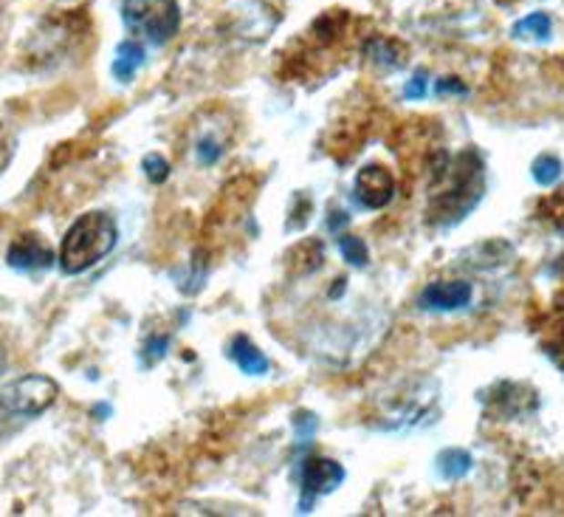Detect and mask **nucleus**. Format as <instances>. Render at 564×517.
<instances>
[{"label": "nucleus", "instance_id": "f257e3e1", "mask_svg": "<svg viewBox=\"0 0 564 517\" xmlns=\"http://www.w3.org/2000/svg\"><path fill=\"white\" fill-rule=\"evenodd\" d=\"M435 181H443V192H432L429 215L432 221L452 223L483 195V164L474 153H463L452 164L443 161V167H435Z\"/></svg>", "mask_w": 564, "mask_h": 517}, {"label": "nucleus", "instance_id": "f03ea898", "mask_svg": "<svg viewBox=\"0 0 564 517\" xmlns=\"http://www.w3.org/2000/svg\"><path fill=\"white\" fill-rule=\"evenodd\" d=\"M116 246V223L105 212L82 215L63 238L59 249V266L66 274H82L94 269L105 254Z\"/></svg>", "mask_w": 564, "mask_h": 517}, {"label": "nucleus", "instance_id": "7ed1b4c3", "mask_svg": "<svg viewBox=\"0 0 564 517\" xmlns=\"http://www.w3.org/2000/svg\"><path fill=\"white\" fill-rule=\"evenodd\" d=\"M122 17L130 32L150 46H164L181 23L175 0H125Z\"/></svg>", "mask_w": 564, "mask_h": 517}, {"label": "nucleus", "instance_id": "20e7f679", "mask_svg": "<svg viewBox=\"0 0 564 517\" xmlns=\"http://www.w3.org/2000/svg\"><path fill=\"white\" fill-rule=\"evenodd\" d=\"M56 398V385L48 377H23L0 390V410L9 416H40Z\"/></svg>", "mask_w": 564, "mask_h": 517}, {"label": "nucleus", "instance_id": "39448f33", "mask_svg": "<svg viewBox=\"0 0 564 517\" xmlns=\"http://www.w3.org/2000/svg\"><path fill=\"white\" fill-rule=\"evenodd\" d=\"M342 481H344V470H342L336 461H328V458H311V461H305L300 512H311V503H313L319 495L333 492Z\"/></svg>", "mask_w": 564, "mask_h": 517}, {"label": "nucleus", "instance_id": "423d86ee", "mask_svg": "<svg viewBox=\"0 0 564 517\" xmlns=\"http://www.w3.org/2000/svg\"><path fill=\"white\" fill-rule=\"evenodd\" d=\"M393 195H395V179L387 167L367 164L359 170V176H355V198H359L367 210L387 207Z\"/></svg>", "mask_w": 564, "mask_h": 517}, {"label": "nucleus", "instance_id": "0eeeda50", "mask_svg": "<svg viewBox=\"0 0 564 517\" xmlns=\"http://www.w3.org/2000/svg\"><path fill=\"white\" fill-rule=\"evenodd\" d=\"M6 261L17 272H43L54 264V252L40 235H20L9 246Z\"/></svg>", "mask_w": 564, "mask_h": 517}, {"label": "nucleus", "instance_id": "6e6552de", "mask_svg": "<svg viewBox=\"0 0 564 517\" xmlns=\"http://www.w3.org/2000/svg\"><path fill=\"white\" fill-rule=\"evenodd\" d=\"M468 300H471V285L466 280L429 283L421 295V305L432 311H455L468 305Z\"/></svg>", "mask_w": 564, "mask_h": 517}, {"label": "nucleus", "instance_id": "1a4fd4ad", "mask_svg": "<svg viewBox=\"0 0 564 517\" xmlns=\"http://www.w3.org/2000/svg\"><path fill=\"white\" fill-rule=\"evenodd\" d=\"M229 357L237 362V367H241L243 373H249V377H262V373L269 370V359H265L262 351L254 348V345L246 336H234L231 339Z\"/></svg>", "mask_w": 564, "mask_h": 517}, {"label": "nucleus", "instance_id": "9d476101", "mask_svg": "<svg viewBox=\"0 0 564 517\" xmlns=\"http://www.w3.org/2000/svg\"><path fill=\"white\" fill-rule=\"evenodd\" d=\"M141 63H144V46L138 40H125L122 46H118V51H116L113 77L128 82V79H133V74H136V68Z\"/></svg>", "mask_w": 564, "mask_h": 517}, {"label": "nucleus", "instance_id": "9b49d317", "mask_svg": "<svg viewBox=\"0 0 564 517\" xmlns=\"http://www.w3.org/2000/svg\"><path fill=\"white\" fill-rule=\"evenodd\" d=\"M550 32H553V20L545 12H533L514 26V37H522V40H548Z\"/></svg>", "mask_w": 564, "mask_h": 517}, {"label": "nucleus", "instance_id": "f8f14e48", "mask_svg": "<svg viewBox=\"0 0 564 517\" xmlns=\"http://www.w3.org/2000/svg\"><path fill=\"white\" fill-rule=\"evenodd\" d=\"M437 461H440L443 478H449V481H457L471 470V455L466 450H446V452H440Z\"/></svg>", "mask_w": 564, "mask_h": 517}, {"label": "nucleus", "instance_id": "ddd939ff", "mask_svg": "<svg viewBox=\"0 0 564 517\" xmlns=\"http://www.w3.org/2000/svg\"><path fill=\"white\" fill-rule=\"evenodd\" d=\"M533 179H537L542 187H550L561 179V161L556 156H539L533 161Z\"/></svg>", "mask_w": 564, "mask_h": 517}, {"label": "nucleus", "instance_id": "4468645a", "mask_svg": "<svg viewBox=\"0 0 564 517\" xmlns=\"http://www.w3.org/2000/svg\"><path fill=\"white\" fill-rule=\"evenodd\" d=\"M339 249H342V254H344V261L353 264V266H367V261H370V252H367L364 241L355 238V235L339 238Z\"/></svg>", "mask_w": 564, "mask_h": 517}, {"label": "nucleus", "instance_id": "2eb2a0df", "mask_svg": "<svg viewBox=\"0 0 564 517\" xmlns=\"http://www.w3.org/2000/svg\"><path fill=\"white\" fill-rule=\"evenodd\" d=\"M370 51L375 54L373 60L387 63L390 68H401V66L406 63L404 57H398V46H395V43H387V40H375V43L370 46Z\"/></svg>", "mask_w": 564, "mask_h": 517}, {"label": "nucleus", "instance_id": "dca6fc26", "mask_svg": "<svg viewBox=\"0 0 564 517\" xmlns=\"http://www.w3.org/2000/svg\"><path fill=\"white\" fill-rule=\"evenodd\" d=\"M144 170H147V179L156 181V184L167 181V176H169V164H167L159 153H153V156H147V159H144Z\"/></svg>", "mask_w": 564, "mask_h": 517}, {"label": "nucleus", "instance_id": "f3484780", "mask_svg": "<svg viewBox=\"0 0 564 517\" xmlns=\"http://www.w3.org/2000/svg\"><path fill=\"white\" fill-rule=\"evenodd\" d=\"M167 345H169V336H159V339H153L150 345H147V362H159L161 357H164V351H167Z\"/></svg>", "mask_w": 564, "mask_h": 517}, {"label": "nucleus", "instance_id": "a211bd4d", "mask_svg": "<svg viewBox=\"0 0 564 517\" xmlns=\"http://www.w3.org/2000/svg\"><path fill=\"white\" fill-rule=\"evenodd\" d=\"M426 94V77L418 74V77H412V82L406 85V99H418Z\"/></svg>", "mask_w": 564, "mask_h": 517}, {"label": "nucleus", "instance_id": "6ab92c4d", "mask_svg": "<svg viewBox=\"0 0 564 517\" xmlns=\"http://www.w3.org/2000/svg\"><path fill=\"white\" fill-rule=\"evenodd\" d=\"M437 94H440V97H443V94H466V85L452 82V79H440V82H437Z\"/></svg>", "mask_w": 564, "mask_h": 517}, {"label": "nucleus", "instance_id": "aec40b11", "mask_svg": "<svg viewBox=\"0 0 564 517\" xmlns=\"http://www.w3.org/2000/svg\"><path fill=\"white\" fill-rule=\"evenodd\" d=\"M559 336H561V345H564V300L559 305Z\"/></svg>", "mask_w": 564, "mask_h": 517}, {"label": "nucleus", "instance_id": "412c9836", "mask_svg": "<svg viewBox=\"0 0 564 517\" xmlns=\"http://www.w3.org/2000/svg\"><path fill=\"white\" fill-rule=\"evenodd\" d=\"M4 365H6V357H4V351H0V370H4Z\"/></svg>", "mask_w": 564, "mask_h": 517}, {"label": "nucleus", "instance_id": "4be33fe9", "mask_svg": "<svg viewBox=\"0 0 564 517\" xmlns=\"http://www.w3.org/2000/svg\"><path fill=\"white\" fill-rule=\"evenodd\" d=\"M502 4H517V0H502Z\"/></svg>", "mask_w": 564, "mask_h": 517}]
</instances>
